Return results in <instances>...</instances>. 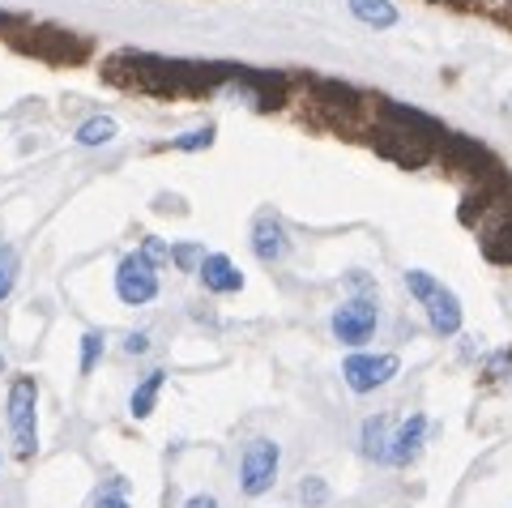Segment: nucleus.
I'll use <instances>...</instances> for the list:
<instances>
[{
    "instance_id": "nucleus-2",
    "label": "nucleus",
    "mask_w": 512,
    "mask_h": 508,
    "mask_svg": "<svg viewBox=\"0 0 512 508\" xmlns=\"http://www.w3.org/2000/svg\"><path fill=\"white\" fill-rule=\"evenodd\" d=\"M329 329H333V338H338L342 346H350V351H363V346L372 342V333L380 329L376 295H350V299H342V304L333 308V316H329Z\"/></svg>"
},
{
    "instance_id": "nucleus-16",
    "label": "nucleus",
    "mask_w": 512,
    "mask_h": 508,
    "mask_svg": "<svg viewBox=\"0 0 512 508\" xmlns=\"http://www.w3.org/2000/svg\"><path fill=\"white\" fill-rule=\"evenodd\" d=\"M103 351H107V338H103L99 329H90L86 338H82V359H77V372L90 376V372H94V363L103 359Z\"/></svg>"
},
{
    "instance_id": "nucleus-14",
    "label": "nucleus",
    "mask_w": 512,
    "mask_h": 508,
    "mask_svg": "<svg viewBox=\"0 0 512 508\" xmlns=\"http://www.w3.org/2000/svg\"><path fill=\"white\" fill-rule=\"evenodd\" d=\"M512 376V346H500L483 359V385H504Z\"/></svg>"
},
{
    "instance_id": "nucleus-10",
    "label": "nucleus",
    "mask_w": 512,
    "mask_h": 508,
    "mask_svg": "<svg viewBox=\"0 0 512 508\" xmlns=\"http://www.w3.org/2000/svg\"><path fill=\"white\" fill-rule=\"evenodd\" d=\"M427 444V415H410L393 427V462L389 466H410Z\"/></svg>"
},
{
    "instance_id": "nucleus-11",
    "label": "nucleus",
    "mask_w": 512,
    "mask_h": 508,
    "mask_svg": "<svg viewBox=\"0 0 512 508\" xmlns=\"http://www.w3.org/2000/svg\"><path fill=\"white\" fill-rule=\"evenodd\" d=\"M163 385H167V372H163V368H154V372L141 376L137 389L128 393V415H133V419H150L154 406H158V393H163Z\"/></svg>"
},
{
    "instance_id": "nucleus-6",
    "label": "nucleus",
    "mask_w": 512,
    "mask_h": 508,
    "mask_svg": "<svg viewBox=\"0 0 512 508\" xmlns=\"http://www.w3.org/2000/svg\"><path fill=\"white\" fill-rule=\"evenodd\" d=\"M252 252H256V261L261 265H278V261L291 257V235H286L282 218L261 214L252 222Z\"/></svg>"
},
{
    "instance_id": "nucleus-20",
    "label": "nucleus",
    "mask_w": 512,
    "mask_h": 508,
    "mask_svg": "<svg viewBox=\"0 0 512 508\" xmlns=\"http://www.w3.org/2000/svg\"><path fill=\"white\" fill-rule=\"evenodd\" d=\"M436 287H440V278H436V274H427V269H406V291L419 299V304H423V299L436 291Z\"/></svg>"
},
{
    "instance_id": "nucleus-5",
    "label": "nucleus",
    "mask_w": 512,
    "mask_h": 508,
    "mask_svg": "<svg viewBox=\"0 0 512 508\" xmlns=\"http://www.w3.org/2000/svg\"><path fill=\"white\" fill-rule=\"evenodd\" d=\"M402 372V359L393 351H355L342 363V380L350 393H376L384 385H393V376Z\"/></svg>"
},
{
    "instance_id": "nucleus-25",
    "label": "nucleus",
    "mask_w": 512,
    "mask_h": 508,
    "mask_svg": "<svg viewBox=\"0 0 512 508\" xmlns=\"http://www.w3.org/2000/svg\"><path fill=\"white\" fill-rule=\"evenodd\" d=\"M184 508H218V496H210V491H201V496H188Z\"/></svg>"
},
{
    "instance_id": "nucleus-3",
    "label": "nucleus",
    "mask_w": 512,
    "mask_h": 508,
    "mask_svg": "<svg viewBox=\"0 0 512 508\" xmlns=\"http://www.w3.org/2000/svg\"><path fill=\"white\" fill-rule=\"evenodd\" d=\"M278 470H282V449L278 440L269 436H256L244 444V453H239V491L244 496H265L269 487L278 483Z\"/></svg>"
},
{
    "instance_id": "nucleus-9",
    "label": "nucleus",
    "mask_w": 512,
    "mask_h": 508,
    "mask_svg": "<svg viewBox=\"0 0 512 508\" xmlns=\"http://www.w3.org/2000/svg\"><path fill=\"white\" fill-rule=\"evenodd\" d=\"M359 453L367 457V462H376V466L393 462V419L389 415L363 419V427H359Z\"/></svg>"
},
{
    "instance_id": "nucleus-15",
    "label": "nucleus",
    "mask_w": 512,
    "mask_h": 508,
    "mask_svg": "<svg viewBox=\"0 0 512 508\" xmlns=\"http://www.w3.org/2000/svg\"><path fill=\"white\" fill-rule=\"evenodd\" d=\"M295 496H299V504H308V508H325L329 504V483L320 479V474H308V479H299Z\"/></svg>"
},
{
    "instance_id": "nucleus-7",
    "label": "nucleus",
    "mask_w": 512,
    "mask_h": 508,
    "mask_svg": "<svg viewBox=\"0 0 512 508\" xmlns=\"http://www.w3.org/2000/svg\"><path fill=\"white\" fill-rule=\"evenodd\" d=\"M423 312H427V325H431V333H436V338H457L461 321H466V312H461V299L448 291L444 282L423 299Z\"/></svg>"
},
{
    "instance_id": "nucleus-18",
    "label": "nucleus",
    "mask_w": 512,
    "mask_h": 508,
    "mask_svg": "<svg viewBox=\"0 0 512 508\" xmlns=\"http://www.w3.org/2000/svg\"><path fill=\"white\" fill-rule=\"evenodd\" d=\"M13 287H18V252L5 244L0 248V304L13 295Z\"/></svg>"
},
{
    "instance_id": "nucleus-17",
    "label": "nucleus",
    "mask_w": 512,
    "mask_h": 508,
    "mask_svg": "<svg viewBox=\"0 0 512 508\" xmlns=\"http://www.w3.org/2000/svg\"><path fill=\"white\" fill-rule=\"evenodd\" d=\"M214 124H205V129H192V133H184V137H175L171 141V150H180V154H197V150H210L214 146Z\"/></svg>"
},
{
    "instance_id": "nucleus-23",
    "label": "nucleus",
    "mask_w": 512,
    "mask_h": 508,
    "mask_svg": "<svg viewBox=\"0 0 512 508\" xmlns=\"http://www.w3.org/2000/svg\"><path fill=\"white\" fill-rule=\"evenodd\" d=\"M150 351V333L146 329H137V333H128L124 338V355H146Z\"/></svg>"
},
{
    "instance_id": "nucleus-4",
    "label": "nucleus",
    "mask_w": 512,
    "mask_h": 508,
    "mask_svg": "<svg viewBox=\"0 0 512 508\" xmlns=\"http://www.w3.org/2000/svg\"><path fill=\"white\" fill-rule=\"evenodd\" d=\"M116 295L128 308H146L158 299V265L146 257V252H124L116 265Z\"/></svg>"
},
{
    "instance_id": "nucleus-24",
    "label": "nucleus",
    "mask_w": 512,
    "mask_h": 508,
    "mask_svg": "<svg viewBox=\"0 0 512 508\" xmlns=\"http://www.w3.org/2000/svg\"><path fill=\"white\" fill-rule=\"evenodd\" d=\"M346 282H350V291H355V295H376V287L363 278V269H355V274H350Z\"/></svg>"
},
{
    "instance_id": "nucleus-8",
    "label": "nucleus",
    "mask_w": 512,
    "mask_h": 508,
    "mask_svg": "<svg viewBox=\"0 0 512 508\" xmlns=\"http://www.w3.org/2000/svg\"><path fill=\"white\" fill-rule=\"evenodd\" d=\"M197 278L210 295H239L244 291V274H239V265L227 257V252H205Z\"/></svg>"
},
{
    "instance_id": "nucleus-1",
    "label": "nucleus",
    "mask_w": 512,
    "mask_h": 508,
    "mask_svg": "<svg viewBox=\"0 0 512 508\" xmlns=\"http://www.w3.org/2000/svg\"><path fill=\"white\" fill-rule=\"evenodd\" d=\"M5 419H9L13 453L30 462L39 453V380L35 376H13L9 398H5Z\"/></svg>"
},
{
    "instance_id": "nucleus-22",
    "label": "nucleus",
    "mask_w": 512,
    "mask_h": 508,
    "mask_svg": "<svg viewBox=\"0 0 512 508\" xmlns=\"http://www.w3.org/2000/svg\"><path fill=\"white\" fill-rule=\"evenodd\" d=\"M137 248L146 252V257H150V261H154L158 269H163V265L171 261V244H163V240H158V235H146V240H141Z\"/></svg>"
},
{
    "instance_id": "nucleus-21",
    "label": "nucleus",
    "mask_w": 512,
    "mask_h": 508,
    "mask_svg": "<svg viewBox=\"0 0 512 508\" xmlns=\"http://www.w3.org/2000/svg\"><path fill=\"white\" fill-rule=\"evenodd\" d=\"M94 508H128V483L116 479L111 487L99 491V500H94Z\"/></svg>"
},
{
    "instance_id": "nucleus-26",
    "label": "nucleus",
    "mask_w": 512,
    "mask_h": 508,
    "mask_svg": "<svg viewBox=\"0 0 512 508\" xmlns=\"http://www.w3.org/2000/svg\"><path fill=\"white\" fill-rule=\"evenodd\" d=\"M0 368H5V355H0Z\"/></svg>"
},
{
    "instance_id": "nucleus-12",
    "label": "nucleus",
    "mask_w": 512,
    "mask_h": 508,
    "mask_svg": "<svg viewBox=\"0 0 512 508\" xmlns=\"http://www.w3.org/2000/svg\"><path fill=\"white\" fill-rule=\"evenodd\" d=\"M350 13H355L363 26H372V30H393L397 26L393 0H350Z\"/></svg>"
},
{
    "instance_id": "nucleus-13",
    "label": "nucleus",
    "mask_w": 512,
    "mask_h": 508,
    "mask_svg": "<svg viewBox=\"0 0 512 508\" xmlns=\"http://www.w3.org/2000/svg\"><path fill=\"white\" fill-rule=\"evenodd\" d=\"M107 141H116V120L111 116H90L82 129H77V146H86V150L107 146Z\"/></svg>"
},
{
    "instance_id": "nucleus-19",
    "label": "nucleus",
    "mask_w": 512,
    "mask_h": 508,
    "mask_svg": "<svg viewBox=\"0 0 512 508\" xmlns=\"http://www.w3.org/2000/svg\"><path fill=\"white\" fill-rule=\"evenodd\" d=\"M205 261V248L201 244H171V265H180L184 274H197Z\"/></svg>"
}]
</instances>
